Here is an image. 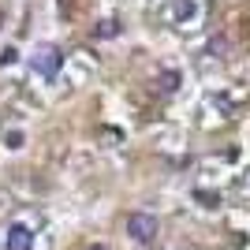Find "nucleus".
<instances>
[{
    "instance_id": "423d86ee",
    "label": "nucleus",
    "mask_w": 250,
    "mask_h": 250,
    "mask_svg": "<svg viewBox=\"0 0 250 250\" xmlns=\"http://www.w3.org/2000/svg\"><path fill=\"white\" fill-rule=\"evenodd\" d=\"M176 83H179V75L168 71V75H165V90H176Z\"/></svg>"
},
{
    "instance_id": "20e7f679",
    "label": "nucleus",
    "mask_w": 250,
    "mask_h": 250,
    "mask_svg": "<svg viewBox=\"0 0 250 250\" xmlns=\"http://www.w3.org/2000/svg\"><path fill=\"white\" fill-rule=\"evenodd\" d=\"M22 138H26L22 131H8V138H4V142H8V149H19V146H22Z\"/></svg>"
},
{
    "instance_id": "0eeeda50",
    "label": "nucleus",
    "mask_w": 250,
    "mask_h": 250,
    "mask_svg": "<svg viewBox=\"0 0 250 250\" xmlns=\"http://www.w3.org/2000/svg\"><path fill=\"white\" fill-rule=\"evenodd\" d=\"M86 250H108V247H86Z\"/></svg>"
},
{
    "instance_id": "7ed1b4c3",
    "label": "nucleus",
    "mask_w": 250,
    "mask_h": 250,
    "mask_svg": "<svg viewBox=\"0 0 250 250\" xmlns=\"http://www.w3.org/2000/svg\"><path fill=\"white\" fill-rule=\"evenodd\" d=\"M4 250H34V231L26 224H11L4 231Z\"/></svg>"
},
{
    "instance_id": "f257e3e1",
    "label": "nucleus",
    "mask_w": 250,
    "mask_h": 250,
    "mask_svg": "<svg viewBox=\"0 0 250 250\" xmlns=\"http://www.w3.org/2000/svg\"><path fill=\"white\" fill-rule=\"evenodd\" d=\"M127 235L135 243H142V247H149V243L161 235V224H157L153 213H131V217H127Z\"/></svg>"
},
{
    "instance_id": "f03ea898",
    "label": "nucleus",
    "mask_w": 250,
    "mask_h": 250,
    "mask_svg": "<svg viewBox=\"0 0 250 250\" xmlns=\"http://www.w3.org/2000/svg\"><path fill=\"white\" fill-rule=\"evenodd\" d=\"M34 71L45 75V79H52V75L60 71V52L52 49V45H42V49L34 52Z\"/></svg>"
},
{
    "instance_id": "39448f33",
    "label": "nucleus",
    "mask_w": 250,
    "mask_h": 250,
    "mask_svg": "<svg viewBox=\"0 0 250 250\" xmlns=\"http://www.w3.org/2000/svg\"><path fill=\"white\" fill-rule=\"evenodd\" d=\"M101 34H104V38H108V34H116V22H101V26H97V38H101Z\"/></svg>"
}]
</instances>
